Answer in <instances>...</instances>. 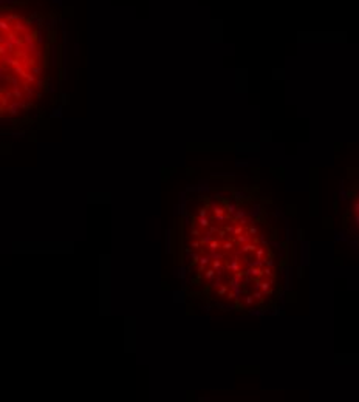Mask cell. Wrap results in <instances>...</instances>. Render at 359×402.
I'll use <instances>...</instances> for the list:
<instances>
[{
    "label": "cell",
    "mask_w": 359,
    "mask_h": 402,
    "mask_svg": "<svg viewBox=\"0 0 359 402\" xmlns=\"http://www.w3.org/2000/svg\"><path fill=\"white\" fill-rule=\"evenodd\" d=\"M13 26H14V30H16L17 33H23V34H26V33H31V25H30L28 22H23V19H22V20H17V22H14V23H13Z\"/></svg>",
    "instance_id": "1"
},
{
    "label": "cell",
    "mask_w": 359,
    "mask_h": 402,
    "mask_svg": "<svg viewBox=\"0 0 359 402\" xmlns=\"http://www.w3.org/2000/svg\"><path fill=\"white\" fill-rule=\"evenodd\" d=\"M20 99L19 100H14V102H11V104H8L6 105V112H8V115L10 116H16L17 113H19V110H20Z\"/></svg>",
    "instance_id": "2"
},
{
    "label": "cell",
    "mask_w": 359,
    "mask_h": 402,
    "mask_svg": "<svg viewBox=\"0 0 359 402\" xmlns=\"http://www.w3.org/2000/svg\"><path fill=\"white\" fill-rule=\"evenodd\" d=\"M43 22H45V20L42 19V17H39L37 11H34V13L31 14V17H30V20H28L30 25H36L37 28H42V30H43Z\"/></svg>",
    "instance_id": "3"
},
{
    "label": "cell",
    "mask_w": 359,
    "mask_h": 402,
    "mask_svg": "<svg viewBox=\"0 0 359 402\" xmlns=\"http://www.w3.org/2000/svg\"><path fill=\"white\" fill-rule=\"evenodd\" d=\"M57 23H59L57 17H48V19H45V22H43V25L47 26V31L48 30H56Z\"/></svg>",
    "instance_id": "4"
},
{
    "label": "cell",
    "mask_w": 359,
    "mask_h": 402,
    "mask_svg": "<svg viewBox=\"0 0 359 402\" xmlns=\"http://www.w3.org/2000/svg\"><path fill=\"white\" fill-rule=\"evenodd\" d=\"M23 43L26 45V47H28V45H31V43H34L36 42V37H34V34L33 33H26V34H23Z\"/></svg>",
    "instance_id": "5"
},
{
    "label": "cell",
    "mask_w": 359,
    "mask_h": 402,
    "mask_svg": "<svg viewBox=\"0 0 359 402\" xmlns=\"http://www.w3.org/2000/svg\"><path fill=\"white\" fill-rule=\"evenodd\" d=\"M0 31L10 33L11 31V22H8L6 19H0Z\"/></svg>",
    "instance_id": "6"
},
{
    "label": "cell",
    "mask_w": 359,
    "mask_h": 402,
    "mask_svg": "<svg viewBox=\"0 0 359 402\" xmlns=\"http://www.w3.org/2000/svg\"><path fill=\"white\" fill-rule=\"evenodd\" d=\"M62 110H64V107L59 105V107H56L54 110L51 112L50 116H51V118H62V116H64V112H62Z\"/></svg>",
    "instance_id": "7"
},
{
    "label": "cell",
    "mask_w": 359,
    "mask_h": 402,
    "mask_svg": "<svg viewBox=\"0 0 359 402\" xmlns=\"http://www.w3.org/2000/svg\"><path fill=\"white\" fill-rule=\"evenodd\" d=\"M34 37H36V43H43V31H42V28H37Z\"/></svg>",
    "instance_id": "8"
},
{
    "label": "cell",
    "mask_w": 359,
    "mask_h": 402,
    "mask_svg": "<svg viewBox=\"0 0 359 402\" xmlns=\"http://www.w3.org/2000/svg\"><path fill=\"white\" fill-rule=\"evenodd\" d=\"M14 71H16V73H17V74H19V76L25 77V79H26V76H28V74H26V71H25V70H23V68H22L20 65H19V67H14Z\"/></svg>",
    "instance_id": "9"
},
{
    "label": "cell",
    "mask_w": 359,
    "mask_h": 402,
    "mask_svg": "<svg viewBox=\"0 0 359 402\" xmlns=\"http://www.w3.org/2000/svg\"><path fill=\"white\" fill-rule=\"evenodd\" d=\"M13 96L17 98V99H23V95H22V91H20L19 87H14V90H13Z\"/></svg>",
    "instance_id": "10"
},
{
    "label": "cell",
    "mask_w": 359,
    "mask_h": 402,
    "mask_svg": "<svg viewBox=\"0 0 359 402\" xmlns=\"http://www.w3.org/2000/svg\"><path fill=\"white\" fill-rule=\"evenodd\" d=\"M17 2H25V0H0V6L2 5H14Z\"/></svg>",
    "instance_id": "11"
},
{
    "label": "cell",
    "mask_w": 359,
    "mask_h": 402,
    "mask_svg": "<svg viewBox=\"0 0 359 402\" xmlns=\"http://www.w3.org/2000/svg\"><path fill=\"white\" fill-rule=\"evenodd\" d=\"M37 50H39V48H37V43H36V42L26 47V51H30V53H33V54H34L36 51H37Z\"/></svg>",
    "instance_id": "12"
},
{
    "label": "cell",
    "mask_w": 359,
    "mask_h": 402,
    "mask_svg": "<svg viewBox=\"0 0 359 402\" xmlns=\"http://www.w3.org/2000/svg\"><path fill=\"white\" fill-rule=\"evenodd\" d=\"M198 221H200V224H201L203 227H208V226H209V220H208L206 217H200Z\"/></svg>",
    "instance_id": "13"
},
{
    "label": "cell",
    "mask_w": 359,
    "mask_h": 402,
    "mask_svg": "<svg viewBox=\"0 0 359 402\" xmlns=\"http://www.w3.org/2000/svg\"><path fill=\"white\" fill-rule=\"evenodd\" d=\"M212 241V235L211 234H206V237H203V240H201V243L203 244H206V243H211Z\"/></svg>",
    "instance_id": "14"
},
{
    "label": "cell",
    "mask_w": 359,
    "mask_h": 402,
    "mask_svg": "<svg viewBox=\"0 0 359 402\" xmlns=\"http://www.w3.org/2000/svg\"><path fill=\"white\" fill-rule=\"evenodd\" d=\"M5 54H10V51H8V48L5 47V45H0V57L5 56Z\"/></svg>",
    "instance_id": "15"
},
{
    "label": "cell",
    "mask_w": 359,
    "mask_h": 402,
    "mask_svg": "<svg viewBox=\"0 0 359 402\" xmlns=\"http://www.w3.org/2000/svg\"><path fill=\"white\" fill-rule=\"evenodd\" d=\"M51 60H53L51 65H56V48L54 47H53V50H51Z\"/></svg>",
    "instance_id": "16"
},
{
    "label": "cell",
    "mask_w": 359,
    "mask_h": 402,
    "mask_svg": "<svg viewBox=\"0 0 359 402\" xmlns=\"http://www.w3.org/2000/svg\"><path fill=\"white\" fill-rule=\"evenodd\" d=\"M33 74H42V67H39V65L33 67Z\"/></svg>",
    "instance_id": "17"
},
{
    "label": "cell",
    "mask_w": 359,
    "mask_h": 402,
    "mask_svg": "<svg viewBox=\"0 0 359 402\" xmlns=\"http://www.w3.org/2000/svg\"><path fill=\"white\" fill-rule=\"evenodd\" d=\"M209 261V257H200V266H206Z\"/></svg>",
    "instance_id": "18"
},
{
    "label": "cell",
    "mask_w": 359,
    "mask_h": 402,
    "mask_svg": "<svg viewBox=\"0 0 359 402\" xmlns=\"http://www.w3.org/2000/svg\"><path fill=\"white\" fill-rule=\"evenodd\" d=\"M217 248H218V243H217V241H211V243H209V249H211L212 252L217 249Z\"/></svg>",
    "instance_id": "19"
},
{
    "label": "cell",
    "mask_w": 359,
    "mask_h": 402,
    "mask_svg": "<svg viewBox=\"0 0 359 402\" xmlns=\"http://www.w3.org/2000/svg\"><path fill=\"white\" fill-rule=\"evenodd\" d=\"M214 274H215V269H209L208 272L204 274V275H206V278H209V280H211V278L214 277Z\"/></svg>",
    "instance_id": "20"
},
{
    "label": "cell",
    "mask_w": 359,
    "mask_h": 402,
    "mask_svg": "<svg viewBox=\"0 0 359 402\" xmlns=\"http://www.w3.org/2000/svg\"><path fill=\"white\" fill-rule=\"evenodd\" d=\"M8 82H11L14 87H19V80H17L16 77H11V76H10V80H8Z\"/></svg>",
    "instance_id": "21"
},
{
    "label": "cell",
    "mask_w": 359,
    "mask_h": 402,
    "mask_svg": "<svg viewBox=\"0 0 359 402\" xmlns=\"http://www.w3.org/2000/svg\"><path fill=\"white\" fill-rule=\"evenodd\" d=\"M13 136H14V138H23L25 133H23V132H22V133H20V132H16V133H13Z\"/></svg>",
    "instance_id": "22"
},
{
    "label": "cell",
    "mask_w": 359,
    "mask_h": 402,
    "mask_svg": "<svg viewBox=\"0 0 359 402\" xmlns=\"http://www.w3.org/2000/svg\"><path fill=\"white\" fill-rule=\"evenodd\" d=\"M47 90L50 91V93H54V85H53V84H48V85H47Z\"/></svg>",
    "instance_id": "23"
},
{
    "label": "cell",
    "mask_w": 359,
    "mask_h": 402,
    "mask_svg": "<svg viewBox=\"0 0 359 402\" xmlns=\"http://www.w3.org/2000/svg\"><path fill=\"white\" fill-rule=\"evenodd\" d=\"M220 266H221V264H220V261H218V260H215V261H214V269H218Z\"/></svg>",
    "instance_id": "24"
},
{
    "label": "cell",
    "mask_w": 359,
    "mask_h": 402,
    "mask_svg": "<svg viewBox=\"0 0 359 402\" xmlns=\"http://www.w3.org/2000/svg\"><path fill=\"white\" fill-rule=\"evenodd\" d=\"M26 80H28V82H36L34 76H31V74H28V76H26Z\"/></svg>",
    "instance_id": "25"
},
{
    "label": "cell",
    "mask_w": 359,
    "mask_h": 402,
    "mask_svg": "<svg viewBox=\"0 0 359 402\" xmlns=\"http://www.w3.org/2000/svg\"><path fill=\"white\" fill-rule=\"evenodd\" d=\"M218 294H226V288H224V286H221V288H220V291H218Z\"/></svg>",
    "instance_id": "26"
},
{
    "label": "cell",
    "mask_w": 359,
    "mask_h": 402,
    "mask_svg": "<svg viewBox=\"0 0 359 402\" xmlns=\"http://www.w3.org/2000/svg\"><path fill=\"white\" fill-rule=\"evenodd\" d=\"M200 217H206V209H200Z\"/></svg>",
    "instance_id": "27"
},
{
    "label": "cell",
    "mask_w": 359,
    "mask_h": 402,
    "mask_svg": "<svg viewBox=\"0 0 359 402\" xmlns=\"http://www.w3.org/2000/svg\"><path fill=\"white\" fill-rule=\"evenodd\" d=\"M74 54H79V45L77 43L74 45Z\"/></svg>",
    "instance_id": "28"
},
{
    "label": "cell",
    "mask_w": 359,
    "mask_h": 402,
    "mask_svg": "<svg viewBox=\"0 0 359 402\" xmlns=\"http://www.w3.org/2000/svg\"><path fill=\"white\" fill-rule=\"evenodd\" d=\"M231 246H232L231 243H226V244H224V246H223V248H224V249H231Z\"/></svg>",
    "instance_id": "29"
},
{
    "label": "cell",
    "mask_w": 359,
    "mask_h": 402,
    "mask_svg": "<svg viewBox=\"0 0 359 402\" xmlns=\"http://www.w3.org/2000/svg\"><path fill=\"white\" fill-rule=\"evenodd\" d=\"M53 2H54L56 5H62V2H64V0H53Z\"/></svg>",
    "instance_id": "30"
},
{
    "label": "cell",
    "mask_w": 359,
    "mask_h": 402,
    "mask_svg": "<svg viewBox=\"0 0 359 402\" xmlns=\"http://www.w3.org/2000/svg\"><path fill=\"white\" fill-rule=\"evenodd\" d=\"M0 65H2V57H0Z\"/></svg>",
    "instance_id": "31"
}]
</instances>
